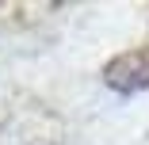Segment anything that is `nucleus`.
<instances>
[{"instance_id": "f257e3e1", "label": "nucleus", "mask_w": 149, "mask_h": 145, "mask_svg": "<svg viewBox=\"0 0 149 145\" xmlns=\"http://www.w3.org/2000/svg\"><path fill=\"white\" fill-rule=\"evenodd\" d=\"M103 84L123 96L149 88V50H130V53L111 57L103 65Z\"/></svg>"}]
</instances>
